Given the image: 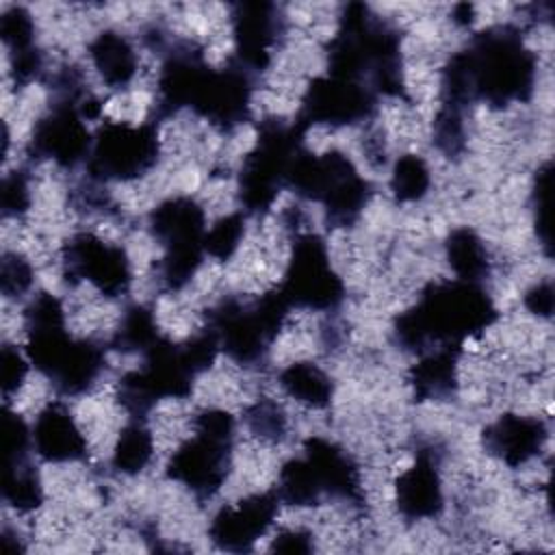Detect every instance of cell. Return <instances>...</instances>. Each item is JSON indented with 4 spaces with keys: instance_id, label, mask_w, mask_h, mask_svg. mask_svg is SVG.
Returning <instances> with one entry per match:
<instances>
[{
    "instance_id": "cell-21",
    "label": "cell",
    "mask_w": 555,
    "mask_h": 555,
    "mask_svg": "<svg viewBox=\"0 0 555 555\" xmlns=\"http://www.w3.org/2000/svg\"><path fill=\"white\" fill-rule=\"evenodd\" d=\"M395 503L405 520H431L444 509V486L434 449H421L395 479Z\"/></svg>"
},
{
    "instance_id": "cell-29",
    "label": "cell",
    "mask_w": 555,
    "mask_h": 555,
    "mask_svg": "<svg viewBox=\"0 0 555 555\" xmlns=\"http://www.w3.org/2000/svg\"><path fill=\"white\" fill-rule=\"evenodd\" d=\"M154 434L141 418L128 423L111 453V466L121 475H139L143 473L154 460Z\"/></svg>"
},
{
    "instance_id": "cell-43",
    "label": "cell",
    "mask_w": 555,
    "mask_h": 555,
    "mask_svg": "<svg viewBox=\"0 0 555 555\" xmlns=\"http://www.w3.org/2000/svg\"><path fill=\"white\" fill-rule=\"evenodd\" d=\"M271 551H275V553H297V555L312 553L314 551V535L308 529H301V527L282 529L273 538Z\"/></svg>"
},
{
    "instance_id": "cell-4",
    "label": "cell",
    "mask_w": 555,
    "mask_h": 555,
    "mask_svg": "<svg viewBox=\"0 0 555 555\" xmlns=\"http://www.w3.org/2000/svg\"><path fill=\"white\" fill-rule=\"evenodd\" d=\"M327 74L369 87L377 98H403L401 35L369 4L343 7L327 43Z\"/></svg>"
},
{
    "instance_id": "cell-31",
    "label": "cell",
    "mask_w": 555,
    "mask_h": 555,
    "mask_svg": "<svg viewBox=\"0 0 555 555\" xmlns=\"http://www.w3.org/2000/svg\"><path fill=\"white\" fill-rule=\"evenodd\" d=\"M390 193L401 204L421 202L431 189V171L423 156L401 154L390 169Z\"/></svg>"
},
{
    "instance_id": "cell-37",
    "label": "cell",
    "mask_w": 555,
    "mask_h": 555,
    "mask_svg": "<svg viewBox=\"0 0 555 555\" xmlns=\"http://www.w3.org/2000/svg\"><path fill=\"white\" fill-rule=\"evenodd\" d=\"M35 284V269L20 251H4L0 260V291L9 299H20L30 293Z\"/></svg>"
},
{
    "instance_id": "cell-5",
    "label": "cell",
    "mask_w": 555,
    "mask_h": 555,
    "mask_svg": "<svg viewBox=\"0 0 555 555\" xmlns=\"http://www.w3.org/2000/svg\"><path fill=\"white\" fill-rule=\"evenodd\" d=\"M219 356V345L208 327L186 340L160 338L141 353L139 369L124 373L117 382V401L132 418H145L163 399H186L195 379L206 373Z\"/></svg>"
},
{
    "instance_id": "cell-17",
    "label": "cell",
    "mask_w": 555,
    "mask_h": 555,
    "mask_svg": "<svg viewBox=\"0 0 555 555\" xmlns=\"http://www.w3.org/2000/svg\"><path fill=\"white\" fill-rule=\"evenodd\" d=\"M158 54L154 117L167 119L191 106L197 87L212 65L206 61L204 50L189 39H169Z\"/></svg>"
},
{
    "instance_id": "cell-19",
    "label": "cell",
    "mask_w": 555,
    "mask_h": 555,
    "mask_svg": "<svg viewBox=\"0 0 555 555\" xmlns=\"http://www.w3.org/2000/svg\"><path fill=\"white\" fill-rule=\"evenodd\" d=\"M278 512L280 496L275 490L249 494L234 505L221 507L212 516L208 525V538L221 551H251L254 544L273 527Z\"/></svg>"
},
{
    "instance_id": "cell-11",
    "label": "cell",
    "mask_w": 555,
    "mask_h": 555,
    "mask_svg": "<svg viewBox=\"0 0 555 555\" xmlns=\"http://www.w3.org/2000/svg\"><path fill=\"white\" fill-rule=\"evenodd\" d=\"M147 228L160 245L158 282L165 291H182L197 273L206 256V212L191 195H173L158 202Z\"/></svg>"
},
{
    "instance_id": "cell-35",
    "label": "cell",
    "mask_w": 555,
    "mask_h": 555,
    "mask_svg": "<svg viewBox=\"0 0 555 555\" xmlns=\"http://www.w3.org/2000/svg\"><path fill=\"white\" fill-rule=\"evenodd\" d=\"M0 37L7 48V54L26 52L37 48L35 39V20L30 11L22 4H13L0 15Z\"/></svg>"
},
{
    "instance_id": "cell-2",
    "label": "cell",
    "mask_w": 555,
    "mask_h": 555,
    "mask_svg": "<svg viewBox=\"0 0 555 555\" xmlns=\"http://www.w3.org/2000/svg\"><path fill=\"white\" fill-rule=\"evenodd\" d=\"M496 319L499 310L483 284L453 278L427 284L416 304L395 319L392 336L399 347L416 356L434 347L462 349Z\"/></svg>"
},
{
    "instance_id": "cell-26",
    "label": "cell",
    "mask_w": 555,
    "mask_h": 555,
    "mask_svg": "<svg viewBox=\"0 0 555 555\" xmlns=\"http://www.w3.org/2000/svg\"><path fill=\"white\" fill-rule=\"evenodd\" d=\"M278 386L286 397L312 410H325L334 399V382L330 373L308 360L284 366L278 375Z\"/></svg>"
},
{
    "instance_id": "cell-13",
    "label": "cell",
    "mask_w": 555,
    "mask_h": 555,
    "mask_svg": "<svg viewBox=\"0 0 555 555\" xmlns=\"http://www.w3.org/2000/svg\"><path fill=\"white\" fill-rule=\"evenodd\" d=\"M278 291L291 308L334 312L345 299V282L330 262V249L321 234L297 232Z\"/></svg>"
},
{
    "instance_id": "cell-38",
    "label": "cell",
    "mask_w": 555,
    "mask_h": 555,
    "mask_svg": "<svg viewBox=\"0 0 555 555\" xmlns=\"http://www.w3.org/2000/svg\"><path fill=\"white\" fill-rule=\"evenodd\" d=\"M30 184L28 173L24 169H13L2 180L0 191V208L4 219H20L30 210Z\"/></svg>"
},
{
    "instance_id": "cell-24",
    "label": "cell",
    "mask_w": 555,
    "mask_h": 555,
    "mask_svg": "<svg viewBox=\"0 0 555 555\" xmlns=\"http://www.w3.org/2000/svg\"><path fill=\"white\" fill-rule=\"evenodd\" d=\"M460 347H434L418 353L408 371V382L418 401L451 399L457 390Z\"/></svg>"
},
{
    "instance_id": "cell-16",
    "label": "cell",
    "mask_w": 555,
    "mask_h": 555,
    "mask_svg": "<svg viewBox=\"0 0 555 555\" xmlns=\"http://www.w3.org/2000/svg\"><path fill=\"white\" fill-rule=\"evenodd\" d=\"M254 85L256 76L230 59L221 69L210 67L193 98L191 111L215 128L230 132L249 119Z\"/></svg>"
},
{
    "instance_id": "cell-36",
    "label": "cell",
    "mask_w": 555,
    "mask_h": 555,
    "mask_svg": "<svg viewBox=\"0 0 555 555\" xmlns=\"http://www.w3.org/2000/svg\"><path fill=\"white\" fill-rule=\"evenodd\" d=\"M431 137H434L436 150L440 154H444L447 158L462 156V152L466 150L464 113L455 111V108H449V106H440L436 117H434Z\"/></svg>"
},
{
    "instance_id": "cell-12",
    "label": "cell",
    "mask_w": 555,
    "mask_h": 555,
    "mask_svg": "<svg viewBox=\"0 0 555 555\" xmlns=\"http://www.w3.org/2000/svg\"><path fill=\"white\" fill-rule=\"evenodd\" d=\"M160 156L156 121H104L93 132L87 178L104 182H132L150 173Z\"/></svg>"
},
{
    "instance_id": "cell-34",
    "label": "cell",
    "mask_w": 555,
    "mask_h": 555,
    "mask_svg": "<svg viewBox=\"0 0 555 555\" xmlns=\"http://www.w3.org/2000/svg\"><path fill=\"white\" fill-rule=\"evenodd\" d=\"M243 236H245V217H243V212H230V215L217 219L208 228L206 241H204L206 254L215 260L225 262L236 254Z\"/></svg>"
},
{
    "instance_id": "cell-39",
    "label": "cell",
    "mask_w": 555,
    "mask_h": 555,
    "mask_svg": "<svg viewBox=\"0 0 555 555\" xmlns=\"http://www.w3.org/2000/svg\"><path fill=\"white\" fill-rule=\"evenodd\" d=\"M30 360L26 351H20L15 345L4 343L0 349V386H2V397L9 401L20 388L24 386V379L28 375Z\"/></svg>"
},
{
    "instance_id": "cell-7",
    "label": "cell",
    "mask_w": 555,
    "mask_h": 555,
    "mask_svg": "<svg viewBox=\"0 0 555 555\" xmlns=\"http://www.w3.org/2000/svg\"><path fill=\"white\" fill-rule=\"evenodd\" d=\"M286 189L306 202L319 204L327 225L334 228L353 225L373 195V184L338 150L314 154L304 147L288 171Z\"/></svg>"
},
{
    "instance_id": "cell-3",
    "label": "cell",
    "mask_w": 555,
    "mask_h": 555,
    "mask_svg": "<svg viewBox=\"0 0 555 555\" xmlns=\"http://www.w3.org/2000/svg\"><path fill=\"white\" fill-rule=\"evenodd\" d=\"M26 356L61 397H80L102 377L106 349L93 338L67 330L65 308L52 293H37L24 308Z\"/></svg>"
},
{
    "instance_id": "cell-15",
    "label": "cell",
    "mask_w": 555,
    "mask_h": 555,
    "mask_svg": "<svg viewBox=\"0 0 555 555\" xmlns=\"http://www.w3.org/2000/svg\"><path fill=\"white\" fill-rule=\"evenodd\" d=\"M377 106L379 98L369 87L325 74L306 87L295 121L304 130L310 126L343 128L371 119Z\"/></svg>"
},
{
    "instance_id": "cell-32",
    "label": "cell",
    "mask_w": 555,
    "mask_h": 555,
    "mask_svg": "<svg viewBox=\"0 0 555 555\" xmlns=\"http://www.w3.org/2000/svg\"><path fill=\"white\" fill-rule=\"evenodd\" d=\"M275 494L280 496V503H286L293 507H317L323 503V496L314 483V477L304 455L291 457L288 462L282 464L278 473Z\"/></svg>"
},
{
    "instance_id": "cell-41",
    "label": "cell",
    "mask_w": 555,
    "mask_h": 555,
    "mask_svg": "<svg viewBox=\"0 0 555 555\" xmlns=\"http://www.w3.org/2000/svg\"><path fill=\"white\" fill-rule=\"evenodd\" d=\"M551 163H544L533 180V208H535V230L551 254Z\"/></svg>"
},
{
    "instance_id": "cell-23",
    "label": "cell",
    "mask_w": 555,
    "mask_h": 555,
    "mask_svg": "<svg viewBox=\"0 0 555 555\" xmlns=\"http://www.w3.org/2000/svg\"><path fill=\"white\" fill-rule=\"evenodd\" d=\"M33 451L48 464L82 462L89 442L74 414L61 401L48 403L33 423Z\"/></svg>"
},
{
    "instance_id": "cell-25",
    "label": "cell",
    "mask_w": 555,
    "mask_h": 555,
    "mask_svg": "<svg viewBox=\"0 0 555 555\" xmlns=\"http://www.w3.org/2000/svg\"><path fill=\"white\" fill-rule=\"evenodd\" d=\"M89 59L108 89H126L139 72V54L128 35L106 28L89 43Z\"/></svg>"
},
{
    "instance_id": "cell-28",
    "label": "cell",
    "mask_w": 555,
    "mask_h": 555,
    "mask_svg": "<svg viewBox=\"0 0 555 555\" xmlns=\"http://www.w3.org/2000/svg\"><path fill=\"white\" fill-rule=\"evenodd\" d=\"M160 338L154 310L145 304H130L117 330L108 340V349L119 353H143Z\"/></svg>"
},
{
    "instance_id": "cell-14",
    "label": "cell",
    "mask_w": 555,
    "mask_h": 555,
    "mask_svg": "<svg viewBox=\"0 0 555 555\" xmlns=\"http://www.w3.org/2000/svg\"><path fill=\"white\" fill-rule=\"evenodd\" d=\"M61 262L67 280L87 282L104 297H121L132 286V264L128 251L93 232L72 234L63 243Z\"/></svg>"
},
{
    "instance_id": "cell-8",
    "label": "cell",
    "mask_w": 555,
    "mask_h": 555,
    "mask_svg": "<svg viewBox=\"0 0 555 555\" xmlns=\"http://www.w3.org/2000/svg\"><path fill=\"white\" fill-rule=\"evenodd\" d=\"M291 306L275 288L251 299L225 297L206 314V327L215 336L219 351L234 364L258 366L267 360Z\"/></svg>"
},
{
    "instance_id": "cell-9",
    "label": "cell",
    "mask_w": 555,
    "mask_h": 555,
    "mask_svg": "<svg viewBox=\"0 0 555 555\" xmlns=\"http://www.w3.org/2000/svg\"><path fill=\"white\" fill-rule=\"evenodd\" d=\"M236 421L219 408L199 410L193 434L169 455L167 479L184 486L197 499L215 496L230 477Z\"/></svg>"
},
{
    "instance_id": "cell-6",
    "label": "cell",
    "mask_w": 555,
    "mask_h": 555,
    "mask_svg": "<svg viewBox=\"0 0 555 555\" xmlns=\"http://www.w3.org/2000/svg\"><path fill=\"white\" fill-rule=\"evenodd\" d=\"M50 108L35 124L26 154L35 160H50L61 169H76L87 163L93 132L87 128L85 104L93 98L85 74L74 67H61L52 76Z\"/></svg>"
},
{
    "instance_id": "cell-42",
    "label": "cell",
    "mask_w": 555,
    "mask_h": 555,
    "mask_svg": "<svg viewBox=\"0 0 555 555\" xmlns=\"http://www.w3.org/2000/svg\"><path fill=\"white\" fill-rule=\"evenodd\" d=\"M74 206L87 210V212H108L113 206L111 195L102 189L100 182L87 178L85 184L74 189Z\"/></svg>"
},
{
    "instance_id": "cell-27",
    "label": "cell",
    "mask_w": 555,
    "mask_h": 555,
    "mask_svg": "<svg viewBox=\"0 0 555 555\" xmlns=\"http://www.w3.org/2000/svg\"><path fill=\"white\" fill-rule=\"evenodd\" d=\"M444 256L457 280L483 284L492 271V260L483 238L468 225L455 228L447 234Z\"/></svg>"
},
{
    "instance_id": "cell-44",
    "label": "cell",
    "mask_w": 555,
    "mask_h": 555,
    "mask_svg": "<svg viewBox=\"0 0 555 555\" xmlns=\"http://www.w3.org/2000/svg\"><path fill=\"white\" fill-rule=\"evenodd\" d=\"M522 304L531 314L542 317V319H551V314H553V284L548 280L533 284L525 293Z\"/></svg>"
},
{
    "instance_id": "cell-22",
    "label": "cell",
    "mask_w": 555,
    "mask_h": 555,
    "mask_svg": "<svg viewBox=\"0 0 555 555\" xmlns=\"http://www.w3.org/2000/svg\"><path fill=\"white\" fill-rule=\"evenodd\" d=\"M548 427L542 418L514 412L501 414L481 434L486 451L509 468L531 462L544 449Z\"/></svg>"
},
{
    "instance_id": "cell-10",
    "label": "cell",
    "mask_w": 555,
    "mask_h": 555,
    "mask_svg": "<svg viewBox=\"0 0 555 555\" xmlns=\"http://www.w3.org/2000/svg\"><path fill=\"white\" fill-rule=\"evenodd\" d=\"M306 130L282 117H267L258 126L254 147L245 154L238 171V202L245 215H264L286 189L288 171L304 150Z\"/></svg>"
},
{
    "instance_id": "cell-40",
    "label": "cell",
    "mask_w": 555,
    "mask_h": 555,
    "mask_svg": "<svg viewBox=\"0 0 555 555\" xmlns=\"http://www.w3.org/2000/svg\"><path fill=\"white\" fill-rule=\"evenodd\" d=\"M33 451V427L22 414L4 408V453L9 462H26Z\"/></svg>"
},
{
    "instance_id": "cell-1",
    "label": "cell",
    "mask_w": 555,
    "mask_h": 555,
    "mask_svg": "<svg viewBox=\"0 0 555 555\" xmlns=\"http://www.w3.org/2000/svg\"><path fill=\"white\" fill-rule=\"evenodd\" d=\"M538 59L514 24H494L457 50L442 67L440 106L466 111L475 104L503 108L529 102L535 91Z\"/></svg>"
},
{
    "instance_id": "cell-30",
    "label": "cell",
    "mask_w": 555,
    "mask_h": 555,
    "mask_svg": "<svg viewBox=\"0 0 555 555\" xmlns=\"http://www.w3.org/2000/svg\"><path fill=\"white\" fill-rule=\"evenodd\" d=\"M43 483L39 470L26 462H9L4 464V481H2V499L4 503L20 512L30 514L43 503Z\"/></svg>"
},
{
    "instance_id": "cell-18",
    "label": "cell",
    "mask_w": 555,
    "mask_h": 555,
    "mask_svg": "<svg viewBox=\"0 0 555 555\" xmlns=\"http://www.w3.org/2000/svg\"><path fill=\"white\" fill-rule=\"evenodd\" d=\"M234 54L232 61L260 76L269 65L275 46L284 37V15L271 2H238L230 13Z\"/></svg>"
},
{
    "instance_id": "cell-33",
    "label": "cell",
    "mask_w": 555,
    "mask_h": 555,
    "mask_svg": "<svg viewBox=\"0 0 555 555\" xmlns=\"http://www.w3.org/2000/svg\"><path fill=\"white\" fill-rule=\"evenodd\" d=\"M243 421L256 438L267 442H282L288 434V416L271 397H260L249 403L243 412Z\"/></svg>"
},
{
    "instance_id": "cell-20",
    "label": "cell",
    "mask_w": 555,
    "mask_h": 555,
    "mask_svg": "<svg viewBox=\"0 0 555 555\" xmlns=\"http://www.w3.org/2000/svg\"><path fill=\"white\" fill-rule=\"evenodd\" d=\"M304 460L314 477V483L323 501H340L349 505H362L364 486L358 462L338 442L310 436L304 442Z\"/></svg>"
}]
</instances>
